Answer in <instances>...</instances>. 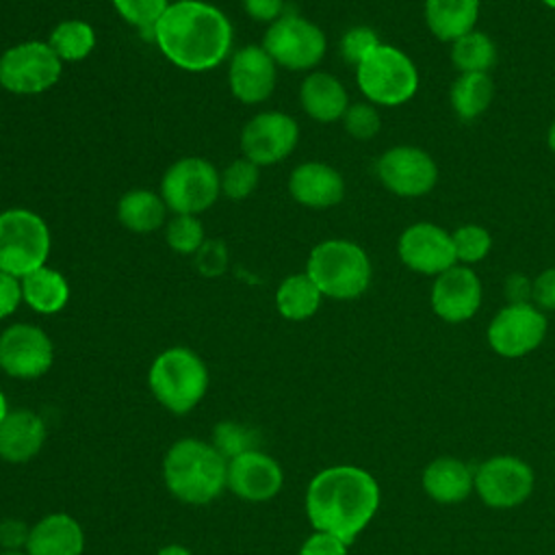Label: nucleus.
<instances>
[{"mask_svg":"<svg viewBox=\"0 0 555 555\" xmlns=\"http://www.w3.org/2000/svg\"><path fill=\"white\" fill-rule=\"evenodd\" d=\"M299 102L304 113L321 124L343 119L349 108L345 85L327 72H312L304 78L299 87Z\"/></svg>","mask_w":555,"mask_h":555,"instance_id":"5701e85b","label":"nucleus"},{"mask_svg":"<svg viewBox=\"0 0 555 555\" xmlns=\"http://www.w3.org/2000/svg\"><path fill=\"white\" fill-rule=\"evenodd\" d=\"M533 304L540 310H555V267L544 269L533 280Z\"/></svg>","mask_w":555,"mask_h":555,"instance_id":"37998d69","label":"nucleus"},{"mask_svg":"<svg viewBox=\"0 0 555 555\" xmlns=\"http://www.w3.org/2000/svg\"><path fill=\"white\" fill-rule=\"evenodd\" d=\"M46 442L43 418L26 408L9 410L0 423V460L9 464H24L33 460Z\"/></svg>","mask_w":555,"mask_h":555,"instance_id":"412c9836","label":"nucleus"},{"mask_svg":"<svg viewBox=\"0 0 555 555\" xmlns=\"http://www.w3.org/2000/svg\"><path fill=\"white\" fill-rule=\"evenodd\" d=\"M260 46L269 52L275 65L291 72H304L321 63L327 50V39L314 22L297 13H284L269 24Z\"/></svg>","mask_w":555,"mask_h":555,"instance_id":"1a4fd4ad","label":"nucleus"},{"mask_svg":"<svg viewBox=\"0 0 555 555\" xmlns=\"http://www.w3.org/2000/svg\"><path fill=\"white\" fill-rule=\"evenodd\" d=\"M50 247V228L43 217L28 208L0 212V271L22 280L46 267Z\"/></svg>","mask_w":555,"mask_h":555,"instance_id":"0eeeda50","label":"nucleus"},{"mask_svg":"<svg viewBox=\"0 0 555 555\" xmlns=\"http://www.w3.org/2000/svg\"><path fill=\"white\" fill-rule=\"evenodd\" d=\"M169 4V0H113V7L124 22L139 30H150V35Z\"/></svg>","mask_w":555,"mask_h":555,"instance_id":"c9c22d12","label":"nucleus"},{"mask_svg":"<svg viewBox=\"0 0 555 555\" xmlns=\"http://www.w3.org/2000/svg\"><path fill=\"white\" fill-rule=\"evenodd\" d=\"M260 180V167L251 160L236 158L221 171V193L234 202L245 199L254 193Z\"/></svg>","mask_w":555,"mask_h":555,"instance_id":"f704fd0d","label":"nucleus"},{"mask_svg":"<svg viewBox=\"0 0 555 555\" xmlns=\"http://www.w3.org/2000/svg\"><path fill=\"white\" fill-rule=\"evenodd\" d=\"M167 204L160 193L147 189H132L124 193L117 202L119 223L137 234H147L165 223Z\"/></svg>","mask_w":555,"mask_h":555,"instance_id":"bb28decb","label":"nucleus"},{"mask_svg":"<svg viewBox=\"0 0 555 555\" xmlns=\"http://www.w3.org/2000/svg\"><path fill=\"white\" fill-rule=\"evenodd\" d=\"M546 143H548L551 152L555 154V121L548 126V132H546Z\"/></svg>","mask_w":555,"mask_h":555,"instance_id":"de8ad7c7","label":"nucleus"},{"mask_svg":"<svg viewBox=\"0 0 555 555\" xmlns=\"http://www.w3.org/2000/svg\"><path fill=\"white\" fill-rule=\"evenodd\" d=\"M0 555H28L26 551H0Z\"/></svg>","mask_w":555,"mask_h":555,"instance_id":"8fccbe9b","label":"nucleus"},{"mask_svg":"<svg viewBox=\"0 0 555 555\" xmlns=\"http://www.w3.org/2000/svg\"><path fill=\"white\" fill-rule=\"evenodd\" d=\"M30 535V527L20 518L0 520V548L2 551H24Z\"/></svg>","mask_w":555,"mask_h":555,"instance_id":"a19ab883","label":"nucleus"},{"mask_svg":"<svg viewBox=\"0 0 555 555\" xmlns=\"http://www.w3.org/2000/svg\"><path fill=\"white\" fill-rule=\"evenodd\" d=\"M54 345L30 323H13L0 334V369L15 379H37L50 371Z\"/></svg>","mask_w":555,"mask_h":555,"instance_id":"9b49d317","label":"nucleus"},{"mask_svg":"<svg viewBox=\"0 0 555 555\" xmlns=\"http://www.w3.org/2000/svg\"><path fill=\"white\" fill-rule=\"evenodd\" d=\"M356 82L371 104L399 106L416 95L418 69L405 52L379 43L356 67Z\"/></svg>","mask_w":555,"mask_h":555,"instance_id":"423d86ee","label":"nucleus"},{"mask_svg":"<svg viewBox=\"0 0 555 555\" xmlns=\"http://www.w3.org/2000/svg\"><path fill=\"white\" fill-rule=\"evenodd\" d=\"M208 369L189 347H169L150 366L147 384L154 399L173 414L191 412L208 390Z\"/></svg>","mask_w":555,"mask_h":555,"instance_id":"39448f33","label":"nucleus"},{"mask_svg":"<svg viewBox=\"0 0 555 555\" xmlns=\"http://www.w3.org/2000/svg\"><path fill=\"white\" fill-rule=\"evenodd\" d=\"M379 43L382 41L373 28L353 26L340 37V56L345 59V63L358 67Z\"/></svg>","mask_w":555,"mask_h":555,"instance_id":"4c0bfd02","label":"nucleus"},{"mask_svg":"<svg viewBox=\"0 0 555 555\" xmlns=\"http://www.w3.org/2000/svg\"><path fill=\"white\" fill-rule=\"evenodd\" d=\"M503 291L509 304H533V280H529L525 273L507 275Z\"/></svg>","mask_w":555,"mask_h":555,"instance_id":"c03bdc74","label":"nucleus"},{"mask_svg":"<svg viewBox=\"0 0 555 555\" xmlns=\"http://www.w3.org/2000/svg\"><path fill=\"white\" fill-rule=\"evenodd\" d=\"M9 414V403H7V397H4V392L0 390V423L4 421V416Z\"/></svg>","mask_w":555,"mask_h":555,"instance_id":"09e8293b","label":"nucleus"},{"mask_svg":"<svg viewBox=\"0 0 555 555\" xmlns=\"http://www.w3.org/2000/svg\"><path fill=\"white\" fill-rule=\"evenodd\" d=\"M451 61L460 74H488L496 61L494 41L479 30H470L451 43Z\"/></svg>","mask_w":555,"mask_h":555,"instance_id":"7c9ffc66","label":"nucleus"},{"mask_svg":"<svg viewBox=\"0 0 555 555\" xmlns=\"http://www.w3.org/2000/svg\"><path fill=\"white\" fill-rule=\"evenodd\" d=\"M379 182L399 197H421L436 186L438 167L434 158L416 145H395L375 165Z\"/></svg>","mask_w":555,"mask_h":555,"instance_id":"4468645a","label":"nucleus"},{"mask_svg":"<svg viewBox=\"0 0 555 555\" xmlns=\"http://www.w3.org/2000/svg\"><path fill=\"white\" fill-rule=\"evenodd\" d=\"M156 555H193V553L182 544H167V546L158 548Z\"/></svg>","mask_w":555,"mask_h":555,"instance_id":"49530a36","label":"nucleus"},{"mask_svg":"<svg viewBox=\"0 0 555 555\" xmlns=\"http://www.w3.org/2000/svg\"><path fill=\"white\" fill-rule=\"evenodd\" d=\"M22 282V301L39 314H56L69 301V284L65 275L52 267H41Z\"/></svg>","mask_w":555,"mask_h":555,"instance_id":"a878e982","label":"nucleus"},{"mask_svg":"<svg viewBox=\"0 0 555 555\" xmlns=\"http://www.w3.org/2000/svg\"><path fill=\"white\" fill-rule=\"evenodd\" d=\"M221 195V173L199 156H186L169 165L160 180V197L173 215H199Z\"/></svg>","mask_w":555,"mask_h":555,"instance_id":"6e6552de","label":"nucleus"},{"mask_svg":"<svg viewBox=\"0 0 555 555\" xmlns=\"http://www.w3.org/2000/svg\"><path fill=\"white\" fill-rule=\"evenodd\" d=\"M63 61L48 41H22L0 54V87L15 95H37L61 78Z\"/></svg>","mask_w":555,"mask_h":555,"instance_id":"9d476101","label":"nucleus"},{"mask_svg":"<svg viewBox=\"0 0 555 555\" xmlns=\"http://www.w3.org/2000/svg\"><path fill=\"white\" fill-rule=\"evenodd\" d=\"M321 291L319 286L310 280V275L304 273H293L286 280L280 282L275 291V306L278 312L288 319V321H306L312 314H317L321 306Z\"/></svg>","mask_w":555,"mask_h":555,"instance_id":"cd10ccee","label":"nucleus"},{"mask_svg":"<svg viewBox=\"0 0 555 555\" xmlns=\"http://www.w3.org/2000/svg\"><path fill=\"white\" fill-rule=\"evenodd\" d=\"M546 336V317L533 304H507L488 325V343L503 358L538 349Z\"/></svg>","mask_w":555,"mask_h":555,"instance_id":"ddd939ff","label":"nucleus"},{"mask_svg":"<svg viewBox=\"0 0 555 555\" xmlns=\"http://www.w3.org/2000/svg\"><path fill=\"white\" fill-rule=\"evenodd\" d=\"M494 85L488 74H460L451 87V106L460 119H477L492 102Z\"/></svg>","mask_w":555,"mask_h":555,"instance_id":"c756f323","label":"nucleus"},{"mask_svg":"<svg viewBox=\"0 0 555 555\" xmlns=\"http://www.w3.org/2000/svg\"><path fill=\"white\" fill-rule=\"evenodd\" d=\"M165 238L173 251L184 256H195L206 241L204 225L197 215H173L165 223Z\"/></svg>","mask_w":555,"mask_h":555,"instance_id":"473e14b6","label":"nucleus"},{"mask_svg":"<svg viewBox=\"0 0 555 555\" xmlns=\"http://www.w3.org/2000/svg\"><path fill=\"white\" fill-rule=\"evenodd\" d=\"M228 15L204 0H178L167 7L152 28L163 56L184 72H208L223 63L232 50Z\"/></svg>","mask_w":555,"mask_h":555,"instance_id":"f257e3e1","label":"nucleus"},{"mask_svg":"<svg viewBox=\"0 0 555 555\" xmlns=\"http://www.w3.org/2000/svg\"><path fill=\"white\" fill-rule=\"evenodd\" d=\"M243 9L251 20L267 22V24L275 22L286 13L284 0H243Z\"/></svg>","mask_w":555,"mask_h":555,"instance_id":"a18cd8bd","label":"nucleus"},{"mask_svg":"<svg viewBox=\"0 0 555 555\" xmlns=\"http://www.w3.org/2000/svg\"><path fill=\"white\" fill-rule=\"evenodd\" d=\"M451 241L457 262H464L466 267L483 260L492 247L490 232L477 223L460 225L455 232H451Z\"/></svg>","mask_w":555,"mask_h":555,"instance_id":"72a5a7b5","label":"nucleus"},{"mask_svg":"<svg viewBox=\"0 0 555 555\" xmlns=\"http://www.w3.org/2000/svg\"><path fill=\"white\" fill-rule=\"evenodd\" d=\"M306 273L319 286L323 297L332 299H356L371 284V260L366 251L345 238H327L312 247Z\"/></svg>","mask_w":555,"mask_h":555,"instance_id":"20e7f679","label":"nucleus"},{"mask_svg":"<svg viewBox=\"0 0 555 555\" xmlns=\"http://www.w3.org/2000/svg\"><path fill=\"white\" fill-rule=\"evenodd\" d=\"M397 251L410 271L423 275H440L457 264L451 232L429 221L408 225L399 236Z\"/></svg>","mask_w":555,"mask_h":555,"instance_id":"dca6fc26","label":"nucleus"},{"mask_svg":"<svg viewBox=\"0 0 555 555\" xmlns=\"http://www.w3.org/2000/svg\"><path fill=\"white\" fill-rule=\"evenodd\" d=\"M423 488L438 503H460L475 488V475L455 457H438L423 470Z\"/></svg>","mask_w":555,"mask_h":555,"instance_id":"b1692460","label":"nucleus"},{"mask_svg":"<svg viewBox=\"0 0 555 555\" xmlns=\"http://www.w3.org/2000/svg\"><path fill=\"white\" fill-rule=\"evenodd\" d=\"M24 551L28 555H82L85 531L74 516L52 512L30 527Z\"/></svg>","mask_w":555,"mask_h":555,"instance_id":"4be33fe9","label":"nucleus"},{"mask_svg":"<svg viewBox=\"0 0 555 555\" xmlns=\"http://www.w3.org/2000/svg\"><path fill=\"white\" fill-rule=\"evenodd\" d=\"M288 193L301 206L330 208L345 197V180L332 165L308 160L291 171Z\"/></svg>","mask_w":555,"mask_h":555,"instance_id":"aec40b11","label":"nucleus"},{"mask_svg":"<svg viewBox=\"0 0 555 555\" xmlns=\"http://www.w3.org/2000/svg\"><path fill=\"white\" fill-rule=\"evenodd\" d=\"M347 542L340 538L325 533V531H314L299 548V555H347Z\"/></svg>","mask_w":555,"mask_h":555,"instance_id":"ea45409f","label":"nucleus"},{"mask_svg":"<svg viewBox=\"0 0 555 555\" xmlns=\"http://www.w3.org/2000/svg\"><path fill=\"white\" fill-rule=\"evenodd\" d=\"M299 141L297 121L282 111H262L241 130L243 156L258 167L275 165L291 156Z\"/></svg>","mask_w":555,"mask_h":555,"instance_id":"f8f14e48","label":"nucleus"},{"mask_svg":"<svg viewBox=\"0 0 555 555\" xmlns=\"http://www.w3.org/2000/svg\"><path fill=\"white\" fill-rule=\"evenodd\" d=\"M22 304V282L20 278L0 271V321L11 317Z\"/></svg>","mask_w":555,"mask_h":555,"instance_id":"79ce46f5","label":"nucleus"},{"mask_svg":"<svg viewBox=\"0 0 555 555\" xmlns=\"http://www.w3.org/2000/svg\"><path fill=\"white\" fill-rule=\"evenodd\" d=\"M48 46L63 63H78L93 52L95 30L85 20H63L52 28Z\"/></svg>","mask_w":555,"mask_h":555,"instance_id":"c85d7f7f","label":"nucleus"},{"mask_svg":"<svg viewBox=\"0 0 555 555\" xmlns=\"http://www.w3.org/2000/svg\"><path fill=\"white\" fill-rule=\"evenodd\" d=\"M278 65L262 46H243L230 56L228 85L243 104H260L275 89Z\"/></svg>","mask_w":555,"mask_h":555,"instance_id":"f3484780","label":"nucleus"},{"mask_svg":"<svg viewBox=\"0 0 555 555\" xmlns=\"http://www.w3.org/2000/svg\"><path fill=\"white\" fill-rule=\"evenodd\" d=\"M210 444L225 457L232 460L247 451L260 449V436L254 427L236 423V421H221L212 427Z\"/></svg>","mask_w":555,"mask_h":555,"instance_id":"2f4dec72","label":"nucleus"},{"mask_svg":"<svg viewBox=\"0 0 555 555\" xmlns=\"http://www.w3.org/2000/svg\"><path fill=\"white\" fill-rule=\"evenodd\" d=\"M546 7H551V9H555V0H542Z\"/></svg>","mask_w":555,"mask_h":555,"instance_id":"3c124183","label":"nucleus"},{"mask_svg":"<svg viewBox=\"0 0 555 555\" xmlns=\"http://www.w3.org/2000/svg\"><path fill=\"white\" fill-rule=\"evenodd\" d=\"M197 269L204 275H219L228 267V251L221 241H204V245L195 254Z\"/></svg>","mask_w":555,"mask_h":555,"instance_id":"58836bf2","label":"nucleus"},{"mask_svg":"<svg viewBox=\"0 0 555 555\" xmlns=\"http://www.w3.org/2000/svg\"><path fill=\"white\" fill-rule=\"evenodd\" d=\"M475 490L490 507H516L533 490V470L512 455L490 457L475 473Z\"/></svg>","mask_w":555,"mask_h":555,"instance_id":"2eb2a0df","label":"nucleus"},{"mask_svg":"<svg viewBox=\"0 0 555 555\" xmlns=\"http://www.w3.org/2000/svg\"><path fill=\"white\" fill-rule=\"evenodd\" d=\"M379 507V486L364 468L340 464L323 468L306 490V514L314 531L351 544Z\"/></svg>","mask_w":555,"mask_h":555,"instance_id":"f03ea898","label":"nucleus"},{"mask_svg":"<svg viewBox=\"0 0 555 555\" xmlns=\"http://www.w3.org/2000/svg\"><path fill=\"white\" fill-rule=\"evenodd\" d=\"M479 0H425V24L440 41H455L475 30Z\"/></svg>","mask_w":555,"mask_h":555,"instance_id":"393cba45","label":"nucleus"},{"mask_svg":"<svg viewBox=\"0 0 555 555\" xmlns=\"http://www.w3.org/2000/svg\"><path fill=\"white\" fill-rule=\"evenodd\" d=\"M282 466L260 449L228 460V490L243 501H269L282 490Z\"/></svg>","mask_w":555,"mask_h":555,"instance_id":"a211bd4d","label":"nucleus"},{"mask_svg":"<svg viewBox=\"0 0 555 555\" xmlns=\"http://www.w3.org/2000/svg\"><path fill=\"white\" fill-rule=\"evenodd\" d=\"M163 477L178 501L208 505L228 488V460L210 442L180 438L165 453Z\"/></svg>","mask_w":555,"mask_h":555,"instance_id":"7ed1b4c3","label":"nucleus"},{"mask_svg":"<svg viewBox=\"0 0 555 555\" xmlns=\"http://www.w3.org/2000/svg\"><path fill=\"white\" fill-rule=\"evenodd\" d=\"M343 126H345L347 134H351L353 139L366 141L379 132L382 117L373 104L358 102V104H349V108L345 111Z\"/></svg>","mask_w":555,"mask_h":555,"instance_id":"e433bc0d","label":"nucleus"},{"mask_svg":"<svg viewBox=\"0 0 555 555\" xmlns=\"http://www.w3.org/2000/svg\"><path fill=\"white\" fill-rule=\"evenodd\" d=\"M481 306V282L466 264H453L436 275L431 308L447 323L468 321Z\"/></svg>","mask_w":555,"mask_h":555,"instance_id":"6ab92c4d","label":"nucleus"}]
</instances>
